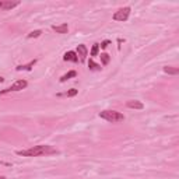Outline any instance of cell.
Segmentation results:
<instances>
[{"label": "cell", "instance_id": "2", "mask_svg": "<svg viewBox=\"0 0 179 179\" xmlns=\"http://www.w3.org/2000/svg\"><path fill=\"white\" fill-rule=\"evenodd\" d=\"M100 118L105 119V120H108V122H112V123H118V122L125 120V115H123V113H120L118 111H111V109L100 112Z\"/></svg>", "mask_w": 179, "mask_h": 179}, {"label": "cell", "instance_id": "5", "mask_svg": "<svg viewBox=\"0 0 179 179\" xmlns=\"http://www.w3.org/2000/svg\"><path fill=\"white\" fill-rule=\"evenodd\" d=\"M77 56H80V60L81 62H84L85 60V58H87L88 56V49H87V46H85V45H79V46H77Z\"/></svg>", "mask_w": 179, "mask_h": 179}, {"label": "cell", "instance_id": "6", "mask_svg": "<svg viewBox=\"0 0 179 179\" xmlns=\"http://www.w3.org/2000/svg\"><path fill=\"white\" fill-rule=\"evenodd\" d=\"M63 59L66 62H79V56H77V53L73 52V50H69V52L64 53Z\"/></svg>", "mask_w": 179, "mask_h": 179}, {"label": "cell", "instance_id": "19", "mask_svg": "<svg viewBox=\"0 0 179 179\" xmlns=\"http://www.w3.org/2000/svg\"><path fill=\"white\" fill-rule=\"evenodd\" d=\"M3 80H4V79H3V77H0V83H2V81H3Z\"/></svg>", "mask_w": 179, "mask_h": 179}, {"label": "cell", "instance_id": "1", "mask_svg": "<svg viewBox=\"0 0 179 179\" xmlns=\"http://www.w3.org/2000/svg\"><path fill=\"white\" fill-rule=\"evenodd\" d=\"M56 148H53L52 146H46V144H41V146H34L31 148H27V150H21L17 151V154L21 157H41V156H52L56 154Z\"/></svg>", "mask_w": 179, "mask_h": 179}, {"label": "cell", "instance_id": "8", "mask_svg": "<svg viewBox=\"0 0 179 179\" xmlns=\"http://www.w3.org/2000/svg\"><path fill=\"white\" fill-rule=\"evenodd\" d=\"M127 108H132V109H143L144 108V105H143V102H140V101H127L126 104Z\"/></svg>", "mask_w": 179, "mask_h": 179}, {"label": "cell", "instance_id": "21", "mask_svg": "<svg viewBox=\"0 0 179 179\" xmlns=\"http://www.w3.org/2000/svg\"><path fill=\"white\" fill-rule=\"evenodd\" d=\"M0 8H2V2H0Z\"/></svg>", "mask_w": 179, "mask_h": 179}, {"label": "cell", "instance_id": "17", "mask_svg": "<svg viewBox=\"0 0 179 179\" xmlns=\"http://www.w3.org/2000/svg\"><path fill=\"white\" fill-rule=\"evenodd\" d=\"M77 92H79L77 90L71 88V90H69V91L66 92V95H67V97H74V95H77Z\"/></svg>", "mask_w": 179, "mask_h": 179}, {"label": "cell", "instance_id": "15", "mask_svg": "<svg viewBox=\"0 0 179 179\" xmlns=\"http://www.w3.org/2000/svg\"><path fill=\"white\" fill-rule=\"evenodd\" d=\"M41 34H42V31H41V29H37V31L29 32L28 38H38V37H41Z\"/></svg>", "mask_w": 179, "mask_h": 179}, {"label": "cell", "instance_id": "18", "mask_svg": "<svg viewBox=\"0 0 179 179\" xmlns=\"http://www.w3.org/2000/svg\"><path fill=\"white\" fill-rule=\"evenodd\" d=\"M109 43H111V41H104V42L101 43L100 46H101V48H104V49H105V48H108V45H109Z\"/></svg>", "mask_w": 179, "mask_h": 179}, {"label": "cell", "instance_id": "13", "mask_svg": "<svg viewBox=\"0 0 179 179\" xmlns=\"http://www.w3.org/2000/svg\"><path fill=\"white\" fill-rule=\"evenodd\" d=\"M100 58H101V62H102L104 66H106V64H108L109 62H111V58H109L108 53H101Z\"/></svg>", "mask_w": 179, "mask_h": 179}, {"label": "cell", "instance_id": "16", "mask_svg": "<svg viewBox=\"0 0 179 179\" xmlns=\"http://www.w3.org/2000/svg\"><path fill=\"white\" fill-rule=\"evenodd\" d=\"M98 52H100V43H94V46L91 49V56H97Z\"/></svg>", "mask_w": 179, "mask_h": 179}, {"label": "cell", "instance_id": "4", "mask_svg": "<svg viewBox=\"0 0 179 179\" xmlns=\"http://www.w3.org/2000/svg\"><path fill=\"white\" fill-rule=\"evenodd\" d=\"M130 16V7H122L113 14V20L115 21H126Z\"/></svg>", "mask_w": 179, "mask_h": 179}, {"label": "cell", "instance_id": "3", "mask_svg": "<svg viewBox=\"0 0 179 179\" xmlns=\"http://www.w3.org/2000/svg\"><path fill=\"white\" fill-rule=\"evenodd\" d=\"M27 85H28V83L25 81V80H18V81H16L14 84H11L8 88H6V90H2L0 91V95L2 94H7V92H11V91H21V90L24 88H27Z\"/></svg>", "mask_w": 179, "mask_h": 179}, {"label": "cell", "instance_id": "7", "mask_svg": "<svg viewBox=\"0 0 179 179\" xmlns=\"http://www.w3.org/2000/svg\"><path fill=\"white\" fill-rule=\"evenodd\" d=\"M52 28H53V31H56L58 34H67V31H69V25L66 23L60 24V25H53Z\"/></svg>", "mask_w": 179, "mask_h": 179}, {"label": "cell", "instance_id": "9", "mask_svg": "<svg viewBox=\"0 0 179 179\" xmlns=\"http://www.w3.org/2000/svg\"><path fill=\"white\" fill-rule=\"evenodd\" d=\"M20 2H2V8L3 10H11V8L17 7Z\"/></svg>", "mask_w": 179, "mask_h": 179}, {"label": "cell", "instance_id": "11", "mask_svg": "<svg viewBox=\"0 0 179 179\" xmlns=\"http://www.w3.org/2000/svg\"><path fill=\"white\" fill-rule=\"evenodd\" d=\"M77 76V73L74 70H70L69 73H66L64 76H62L60 77V83H64V81H67V80H70V79H73V77H76Z\"/></svg>", "mask_w": 179, "mask_h": 179}, {"label": "cell", "instance_id": "20", "mask_svg": "<svg viewBox=\"0 0 179 179\" xmlns=\"http://www.w3.org/2000/svg\"><path fill=\"white\" fill-rule=\"evenodd\" d=\"M0 179H6V178L4 176H0Z\"/></svg>", "mask_w": 179, "mask_h": 179}, {"label": "cell", "instance_id": "10", "mask_svg": "<svg viewBox=\"0 0 179 179\" xmlns=\"http://www.w3.org/2000/svg\"><path fill=\"white\" fill-rule=\"evenodd\" d=\"M35 63H37V60H31L28 64H21V66H17V71H21V70H31L32 67L35 66Z\"/></svg>", "mask_w": 179, "mask_h": 179}, {"label": "cell", "instance_id": "14", "mask_svg": "<svg viewBox=\"0 0 179 179\" xmlns=\"http://www.w3.org/2000/svg\"><path fill=\"white\" fill-rule=\"evenodd\" d=\"M88 69H90V70H101L102 67H101V64H97V63H95L94 60H90V62H88Z\"/></svg>", "mask_w": 179, "mask_h": 179}, {"label": "cell", "instance_id": "12", "mask_svg": "<svg viewBox=\"0 0 179 179\" xmlns=\"http://www.w3.org/2000/svg\"><path fill=\"white\" fill-rule=\"evenodd\" d=\"M164 71L168 74H179V69L178 67H172V66H165Z\"/></svg>", "mask_w": 179, "mask_h": 179}]
</instances>
